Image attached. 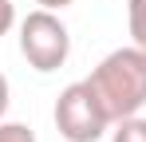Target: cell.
Segmentation results:
<instances>
[{
  "label": "cell",
  "mask_w": 146,
  "mask_h": 142,
  "mask_svg": "<svg viewBox=\"0 0 146 142\" xmlns=\"http://www.w3.org/2000/svg\"><path fill=\"white\" fill-rule=\"evenodd\" d=\"M55 130L67 142H99L111 130V118H107V111L95 99L87 79H79V83L59 91V99H55Z\"/></svg>",
  "instance_id": "cell-3"
},
{
  "label": "cell",
  "mask_w": 146,
  "mask_h": 142,
  "mask_svg": "<svg viewBox=\"0 0 146 142\" xmlns=\"http://www.w3.org/2000/svg\"><path fill=\"white\" fill-rule=\"evenodd\" d=\"M20 55L36 71H59L71 55V32L51 8H36L20 20Z\"/></svg>",
  "instance_id": "cell-2"
},
{
  "label": "cell",
  "mask_w": 146,
  "mask_h": 142,
  "mask_svg": "<svg viewBox=\"0 0 146 142\" xmlns=\"http://www.w3.org/2000/svg\"><path fill=\"white\" fill-rule=\"evenodd\" d=\"M111 142H146V118L142 115L119 118V122L111 126Z\"/></svg>",
  "instance_id": "cell-4"
},
{
  "label": "cell",
  "mask_w": 146,
  "mask_h": 142,
  "mask_svg": "<svg viewBox=\"0 0 146 142\" xmlns=\"http://www.w3.org/2000/svg\"><path fill=\"white\" fill-rule=\"evenodd\" d=\"M8 79H4V75H0V118H4V111H8Z\"/></svg>",
  "instance_id": "cell-8"
},
{
  "label": "cell",
  "mask_w": 146,
  "mask_h": 142,
  "mask_svg": "<svg viewBox=\"0 0 146 142\" xmlns=\"http://www.w3.org/2000/svg\"><path fill=\"white\" fill-rule=\"evenodd\" d=\"M40 8H51V12H59V8H67V4H75V0H36Z\"/></svg>",
  "instance_id": "cell-9"
},
{
  "label": "cell",
  "mask_w": 146,
  "mask_h": 142,
  "mask_svg": "<svg viewBox=\"0 0 146 142\" xmlns=\"http://www.w3.org/2000/svg\"><path fill=\"white\" fill-rule=\"evenodd\" d=\"M0 142H36V130L24 122H4L0 118Z\"/></svg>",
  "instance_id": "cell-6"
},
{
  "label": "cell",
  "mask_w": 146,
  "mask_h": 142,
  "mask_svg": "<svg viewBox=\"0 0 146 142\" xmlns=\"http://www.w3.org/2000/svg\"><path fill=\"white\" fill-rule=\"evenodd\" d=\"M95 99L103 103V111L111 118V126L119 118H130L146 107V47L130 44L111 51L91 75H87Z\"/></svg>",
  "instance_id": "cell-1"
},
{
  "label": "cell",
  "mask_w": 146,
  "mask_h": 142,
  "mask_svg": "<svg viewBox=\"0 0 146 142\" xmlns=\"http://www.w3.org/2000/svg\"><path fill=\"white\" fill-rule=\"evenodd\" d=\"M126 28H130V40L138 47H146V0H130L126 4Z\"/></svg>",
  "instance_id": "cell-5"
},
{
  "label": "cell",
  "mask_w": 146,
  "mask_h": 142,
  "mask_svg": "<svg viewBox=\"0 0 146 142\" xmlns=\"http://www.w3.org/2000/svg\"><path fill=\"white\" fill-rule=\"evenodd\" d=\"M12 24H16V8H12V0H0V36H8Z\"/></svg>",
  "instance_id": "cell-7"
}]
</instances>
